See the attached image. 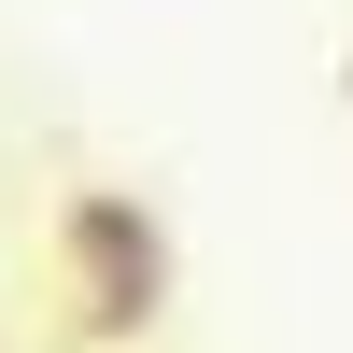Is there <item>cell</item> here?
<instances>
[{
    "mask_svg": "<svg viewBox=\"0 0 353 353\" xmlns=\"http://www.w3.org/2000/svg\"><path fill=\"white\" fill-rule=\"evenodd\" d=\"M71 269H85V325L99 339L156 325V297H170V254H156V226L128 198H71Z\"/></svg>",
    "mask_w": 353,
    "mask_h": 353,
    "instance_id": "1",
    "label": "cell"
}]
</instances>
